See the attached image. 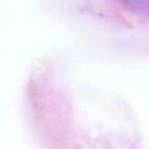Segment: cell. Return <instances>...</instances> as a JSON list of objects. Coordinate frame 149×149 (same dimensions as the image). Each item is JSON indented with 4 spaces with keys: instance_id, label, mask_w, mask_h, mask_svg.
<instances>
[{
    "instance_id": "obj_1",
    "label": "cell",
    "mask_w": 149,
    "mask_h": 149,
    "mask_svg": "<svg viewBox=\"0 0 149 149\" xmlns=\"http://www.w3.org/2000/svg\"><path fill=\"white\" fill-rule=\"evenodd\" d=\"M128 8L138 13H149V0H122Z\"/></svg>"
}]
</instances>
